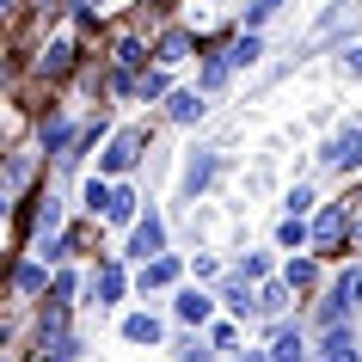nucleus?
Masks as SVG:
<instances>
[{
	"mask_svg": "<svg viewBox=\"0 0 362 362\" xmlns=\"http://www.w3.org/2000/svg\"><path fill=\"white\" fill-rule=\"evenodd\" d=\"M307 356V344L295 325H276V338H270V362H301Z\"/></svg>",
	"mask_w": 362,
	"mask_h": 362,
	"instance_id": "nucleus-10",
	"label": "nucleus"
},
{
	"mask_svg": "<svg viewBox=\"0 0 362 362\" xmlns=\"http://www.w3.org/2000/svg\"><path fill=\"white\" fill-rule=\"evenodd\" d=\"M123 338L129 344H160V320H153V313H129V320H123Z\"/></svg>",
	"mask_w": 362,
	"mask_h": 362,
	"instance_id": "nucleus-13",
	"label": "nucleus"
},
{
	"mask_svg": "<svg viewBox=\"0 0 362 362\" xmlns=\"http://www.w3.org/2000/svg\"><path fill=\"white\" fill-rule=\"evenodd\" d=\"M191 49H197L191 31H166V37H160V49H153V62H160V68H178V62L191 56Z\"/></svg>",
	"mask_w": 362,
	"mask_h": 362,
	"instance_id": "nucleus-9",
	"label": "nucleus"
},
{
	"mask_svg": "<svg viewBox=\"0 0 362 362\" xmlns=\"http://www.w3.org/2000/svg\"><path fill=\"white\" fill-rule=\"evenodd\" d=\"M141 148H148V135H141V129H117L111 148H105V160H98V172H105V178H123V172L141 160Z\"/></svg>",
	"mask_w": 362,
	"mask_h": 362,
	"instance_id": "nucleus-1",
	"label": "nucleus"
},
{
	"mask_svg": "<svg viewBox=\"0 0 362 362\" xmlns=\"http://www.w3.org/2000/svg\"><path fill=\"white\" fill-rule=\"evenodd\" d=\"M283 283H288V288H313V283H320V258H295Z\"/></svg>",
	"mask_w": 362,
	"mask_h": 362,
	"instance_id": "nucleus-17",
	"label": "nucleus"
},
{
	"mask_svg": "<svg viewBox=\"0 0 362 362\" xmlns=\"http://www.w3.org/2000/svg\"><path fill=\"white\" fill-rule=\"evenodd\" d=\"M141 283H148V288L178 283V258H153V264H141Z\"/></svg>",
	"mask_w": 362,
	"mask_h": 362,
	"instance_id": "nucleus-16",
	"label": "nucleus"
},
{
	"mask_svg": "<svg viewBox=\"0 0 362 362\" xmlns=\"http://www.w3.org/2000/svg\"><path fill=\"white\" fill-rule=\"evenodd\" d=\"M43 288H49V276H43V264H31V258H25V264L13 270V295H19V301H31V295H43Z\"/></svg>",
	"mask_w": 362,
	"mask_h": 362,
	"instance_id": "nucleus-11",
	"label": "nucleus"
},
{
	"mask_svg": "<svg viewBox=\"0 0 362 362\" xmlns=\"http://www.w3.org/2000/svg\"><path fill=\"white\" fill-rule=\"evenodd\" d=\"M356 295H362V264H356V270H344L338 283H332V295L320 301V325H338V313L356 301Z\"/></svg>",
	"mask_w": 362,
	"mask_h": 362,
	"instance_id": "nucleus-3",
	"label": "nucleus"
},
{
	"mask_svg": "<svg viewBox=\"0 0 362 362\" xmlns=\"http://www.w3.org/2000/svg\"><path fill=\"white\" fill-rule=\"evenodd\" d=\"M288 295H295L288 283H264V295H258V313H283V307H288Z\"/></svg>",
	"mask_w": 362,
	"mask_h": 362,
	"instance_id": "nucleus-19",
	"label": "nucleus"
},
{
	"mask_svg": "<svg viewBox=\"0 0 362 362\" xmlns=\"http://www.w3.org/2000/svg\"><path fill=\"white\" fill-rule=\"evenodd\" d=\"M135 98H166V68H148L141 86H135Z\"/></svg>",
	"mask_w": 362,
	"mask_h": 362,
	"instance_id": "nucleus-23",
	"label": "nucleus"
},
{
	"mask_svg": "<svg viewBox=\"0 0 362 362\" xmlns=\"http://www.w3.org/2000/svg\"><path fill=\"white\" fill-rule=\"evenodd\" d=\"M350 74H362V43H356V49H350Z\"/></svg>",
	"mask_w": 362,
	"mask_h": 362,
	"instance_id": "nucleus-29",
	"label": "nucleus"
},
{
	"mask_svg": "<svg viewBox=\"0 0 362 362\" xmlns=\"http://www.w3.org/2000/svg\"><path fill=\"white\" fill-rule=\"evenodd\" d=\"M276 6H283V0H252V6H246V31H258V25H264Z\"/></svg>",
	"mask_w": 362,
	"mask_h": 362,
	"instance_id": "nucleus-26",
	"label": "nucleus"
},
{
	"mask_svg": "<svg viewBox=\"0 0 362 362\" xmlns=\"http://www.w3.org/2000/svg\"><path fill=\"white\" fill-rule=\"evenodd\" d=\"M141 62H148V49H141V37H117L111 74H123V80H141Z\"/></svg>",
	"mask_w": 362,
	"mask_h": 362,
	"instance_id": "nucleus-7",
	"label": "nucleus"
},
{
	"mask_svg": "<svg viewBox=\"0 0 362 362\" xmlns=\"http://www.w3.org/2000/svg\"><path fill=\"white\" fill-rule=\"evenodd\" d=\"M209 178H215V153H197V160H191V172H185V185H191V191H203Z\"/></svg>",
	"mask_w": 362,
	"mask_h": 362,
	"instance_id": "nucleus-20",
	"label": "nucleus"
},
{
	"mask_svg": "<svg viewBox=\"0 0 362 362\" xmlns=\"http://www.w3.org/2000/svg\"><path fill=\"white\" fill-rule=\"evenodd\" d=\"M56 221H62V197H56V191L31 197V209H25V228H31V233H49Z\"/></svg>",
	"mask_w": 362,
	"mask_h": 362,
	"instance_id": "nucleus-6",
	"label": "nucleus"
},
{
	"mask_svg": "<svg viewBox=\"0 0 362 362\" xmlns=\"http://www.w3.org/2000/svg\"><path fill=\"white\" fill-rule=\"evenodd\" d=\"M246 362H270V350H246Z\"/></svg>",
	"mask_w": 362,
	"mask_h": 362,
	"instance_id": "nucleus-31",
	"label": "nucleus"
},
{
	"mask_svg": "<svg viewBox=\"0 0 362 362\" xmlns=\"http://www.w3.org/2000/svg\"><path fill=\"white\" fill-rule=\"evenodd\" d=\"M166 105H172V117H178V123H191V117H203V98H197V93H172Z\"/></svg>",
	"mask_w": 362,
	"mask_h": 362,
	"instance_id": "nucleus-21",
	"label": "nucleus"
},
{
	"mask_svg": "<svg viewBox=\"0 0 362 362\" xmlns=\"http://www.w3.org/2000/svg\"><path fill=\"white\" fill-rule=\"evenodd\" d=\"M325 160H332L338 172H356V166H362V129H344L338 141L325 148Z\"/></svg>",
	"mask_w": 362,
	"mask_h": 362,
	"instance_id": "nucleus-8",
	"label": "nucleus"
},
{
	"mask_svg": "<svg viewBox=\"0 0 362 362\" xmlns=\"http://www.w3.org/2000/svg\"><path fill=\"white\" fill-rule=\"evenodd\" d=\"M105 221H135V191H117V203H111Z\"/></svg>",
	"mask_w": 362,
	"mask_h": 362,
	"instance_id": "nucleus-27",
	"label": "nucleus"
},
{
	"mask_svg": "<svg viewBox=\"0 0 362 362\" xmlns=\"http://www.w3.org/2000/svg\"><path fill=\"white\" fill-rule=\"evenodd\" d=\"M25 178H31V160H25V153H13V160H6V191H19Z\"/></svg>",
	"mask_w": 362,
	"mask_h": 362,
	"instance_id": "nucleus-25",
	"label": "nucleus"
},
{
	"mask_svg": "<svg viewBox=\"0 0 362 362\" xmlns=\"http://www.w3.org/2000/svg\"><path fill=\"white\" fill-rule=\"evenodd\" d=\"M74 56H80L74 37H49V43L37 49V74H43V80H62L68 68H74Z\"/></svg>",
	"mask_w": 362,
	"mask_h": 362,
	"instance_id": "nucleus-5",
	"label": "nucleus"
},
{
	"mask_svg": "<svg viewBox=\"0 0 362 362\" xmlns=\"http://www.w3.org/2000/svg\"><path fill=\"white\" fill-rule=\"evenodd\" d=\"M221 301H228L233 313H252V295H246V276H233V283H228V295H221Z\"/></svg>",
	"mask_w": 362,
	"mask_h": 362,
	"instance_id": "nucleus-24",
	"label": "nucleus"
},
{
	"mask_svg": "<svg viewBox=\"0 0 362 362\" xmlns=\"http://www.w3.org/2000/svg\"><path fill=\"white\" fill-rule=\"evenodd\" d=\"M209 313H215V301L203 295V288H185V295H178V320H185V325H203Z\"/></svg>",
	"mask_w": 362,
	"mask_h": 362,
	"instance_id": "nucleus-12",
	"label": "nucleus"
},
{
	"mask_svg": "<svg viewBox=\"0 0 362 362\" xmlns=\"http://www.w3.org/2000/svg\"><path fill=\"white\" fill-rule=\"evenodd\" d=\"M98 301H123V288H129V276H123V270H117V264H105V270H98Z\"/></svg>",
	"mask_w": 362,
	"mask_h": 362,
	"instance_id": "nucleus-15",
	"label": "nucleus"
},
{
	"mask_svg": "<svg viewBox=\"0 0 362 362\" xmlns=\"http://www.w3.org/2000/svg\"><path fill=\"white\" fill-rule=\"evenodd\" d=\"M185 362H209V350H185Z\"/></svg>",
	"mask_w": 362,
	"mask_h": 362,
	"instance_id": "nucleus-30",
	"label": "nucleus"
},
{
	"mask_svg": "<svg viewBox=\"0 0 362 362\" xmlns=\"http://www.w3.org/2000/svg\"><path fill=\"white\" fill-rule=\"evenodd\" d=\"M111 203H117V185H111V178H86V209H93V215H111Z\"/></svg>",
	"mask_w": 362,
	"mask_h": 362,
	"instance_id": "nucleus-14",
	"label": "nucleus"
},
{
	"mask_svg": "<svg viewBox=\"0 0 362 362\" xmlns=\"http://www.w3.org/2000/svg\"><path fill=\"white\" fill-rule=\"evenodd\" d=\"M129 252L141 258V264H153V258H166V228H160V215H148V221H135V233H129Z\"/></svg>",
	"mask_w": 362,
	"mask_h": 362,
	"instance_id": "nucleus-4",
	"label": "nucleus"
},
{
	"mask_svg": "<svg viewBox=\"0 0 362 362\" xmlns=\"http://www.w3.org/2000/svg\"><path fill=\"white\" fill-rule=\"evenodd\" d=\"M37 362H74V338H62V344H43V356Z\"/></svg>",
	"mask_w": 362,
	"mask_h": 362,
	"instance_id": "nucleus-28",
	"label": "nucleus"
},
{
	"mask_svg": "<svg viewBox=\"0 0 362 362\" xmlns=\"http://www.w3.org/2000/svg\"><path fill=\"white\" fill-rule=\"evenodd\" d=\"M276 240H283V246H313V233L301 228V215H288L283 228H276Z\"/></svg>",
	"mask_w": 362,
	"mask_h": 362,
	"instance_id": "nucleus-22",
	"label": "nucleus"
},
{
	"mask_svg": "<svg viewBox=\"0 0 362 362\" xmlns=\"http://www.w3.org/2000/svg\"><path fill=\"white\" fill-rule=\"evenodd\" d=\"M350 240V209H320V221H313V258H338V246Z\"/></svg>",
	"mask_w": 362,
	"mask_h": 362,
	"instance_id": "nucleus-2",
	"label": "nucleus"
},
{
	"mask_svg": "<svg viewBox=\"0 0 362 362\" xmlns=\"http://www.w3.org/2000/svg\"><path fill=\"white\" fill-rule=\"evenodd\" d=\"M246 62H258V37H252V31H240V37L228 43V68H246Z\"/></svg>",
	"mask_w": 362,
	"mask_h": 362,
	"instance_id": "nucleus-18",
	"label": "nucleus"
}]
</instances>
